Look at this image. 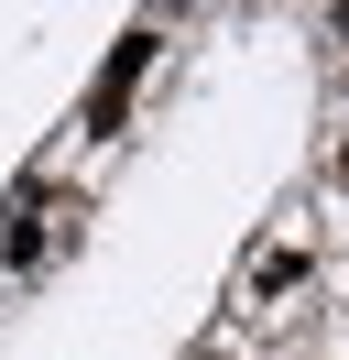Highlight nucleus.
<instances>
[{
    "mask_svg": "<svg viewBox=\"0 0 349 360\" xmlns=\"http://www.w3.org/2000/svg\"><path fill=\"white\" fill-rule=\"evenodd\" d=\"M153 66H164V22H120L109 55H99V77H87V98H77V131H87V142H120V131H131V98H142Z\"/></svg>",
    "mask_w": 349,
    "mask_h": 360,
    "instance_id": "obj_1",
    "label": "nucleus"
},
{
    "mask_svg": "<svg viewBox=\"0 0 349 360\" xmlns=\"http://www.w3.org/2000/svg\"><path fill=\"white\" fill-rule=\"evenodd\" d=\"M305 284H317V251L273 240V251H251V273H240V306H284V295H305Z\"/></svg>",
    "mask_w": 349,
    "mask_h": 360,
    "instance_id": "obj_2",
    "label": "nucleus"
},
{
    "mask_svg": "<svg viewBox=\"0 0 349 360\" xmlns=\"http://www.w3.org/2000/svg\"><path fill=\"white\" fill-rule=\"evenodd\" d=\"M327 186H338V197H349V131L327 142Z\"/></svg>",
    "mask_w": 349,
    "mask_h": 360,
    "instance_id": "obj_3",
    "label": "nucleus"
}]
</instances>
